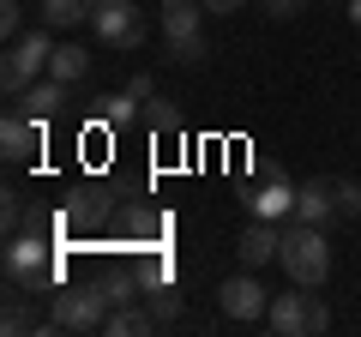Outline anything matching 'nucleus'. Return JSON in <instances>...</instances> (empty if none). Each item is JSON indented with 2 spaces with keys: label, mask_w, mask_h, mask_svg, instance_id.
Wrapping results in <instances>:
<instances>
[{
  "label": "nucleus",
  "mask_w": 361,
  "mask_h": 337,
  "mask_svg": "<svg viewBox=\"0 0 361 337\" xmlns=\"http://www.w3.org/2000/svg\"><path fill=\"white\" fill-rule=\"evenodd\" d=\"M6 283L13 289H54L61 283V253H54L49 235H6Z\"/></svg>",
  "instance_id": "nucleus-1"
},
{
  "label": "nucleus",
  "mask_w": 361,
  "mask_h": 337,
  "mask_svg": "<svg viewBox=\"0 0 361 337\" xmlns=\"http://www.w3.org/2000/svg\"><path fill=\"white\" fill-rule=\"evenodd\" d=\"M277 265L289 271V283L319 289L325 277H331V247H325V229H319V223H289L283 241H277Z\"/></svg>",
  "instance_id": "nucleus-2"
},
{
  "label": "nucleus",
  "mask_w": 361,
  "mask_h": 337,
  "mask_svg": "<svg viewBox=\"0 0 361 337\" xmlns=\"http://www.w3.org/2000/svg\"><path fill=\"white\" fill-rule=\"evenodd\" d=\"M163 37H169V61L193 66L211 54L205 37V0H163Z\"/></svg>",
  "instance_id": "nucleus-3"
},
{
  "label": "nucleus",
  "mask_w": 361,
  "mask_h": 337,
  "mask_svg": "<svg viewBox=\"0 0 361 337\" xmlns=\"http://www.w3.org/2000/svg\"><path fill=\"white\" fill-rule=\"evenodd\" d=\"M265 325L277 337H319L325 325H331V307H325V295H313L307 283H295V289H283V295H271Z\"/></svg>",
  "instance_id": "nucleus-4"
},
{
  "label": "nucleus",
  "mask_w": 361,
  "mask_h": 337,
  "mask_svg": "<svg viewBox=\"0 0 361 337\" xmlns=\"http://www.w3.org/2000/svg\"><path fill=\"white\" fill-rule=\"evenodd\" d=\"M49 54H54V37H49V25H37V30H25V37L6 49V61H0V85L6 91H30L42 73H49Z\"/></svg>",
  "instance_id": "nucleus-5"
},
{
  "label": "nucleus",
  "mask_w": 361,
  "mask_h": 337,
  "mask_svg": "<svg viewBox=\"0 0 361 337\" xmlns=\"http://www.w3.org/2000/svg\"><path fill=\"white\" fill-rule=\"evenodd\" d=\"M103 319H109V301H103V289H97V283L54 289V313H49L54 331H103Z\"/></svg>",
  "instance_id": "nucleus-6"
},
{
  "label": "nucleus",
  "mask_w": 361,
  "mask_h": 337,
  "mask_svg": "<svg viewBox=\"0 0 361 337\" xmlns=\"http://www.w3.org/2000/svg\"><path fill=\"white\" fill-rule=\"evenodd\" d=\"M90 30H97V42L115 54H133L145 42V18L133 0H97V13H90Z\"/></svg>",
  "instance_id": "nucleus-7"
},
{
  "label": "nucleus",
  "mask_w": 361,
  "mask_h": 337,
  "mask_svg": "<svg viewBox=\"0 0 361 337\" xmlns=\"http://www.w3.org/2000/svg\"><path fill=\"white\" fill-rule=\"evenodd\" d=\"M217 307H223V319H235V325H259L271 313V289L259 283L253 271H241V277H229V283L217 289Z\"/></svg>",
  "instance_id": "nucleus-8"
},
{
  "label": "nucleus",
  "mask_w": 361,
  "mask_h": 337,
  "mask_svg": "<svg viewBox=\"0 0 361 337\" xmlns=\"http://www.w3.org/2000/svg\"><path fill=\"white\" fill-rule=\"evenodd\" d=\"M49 145V121L25 115V109H6V121H0V151H6V163H30V157Z\"/></svg>",
  "instance_id": "nucleus-9"
},
{
  "label": "nucleus",
  "mask_w": 361,
  "mask_h": 337,
  "mask_svg": "<svg viewBox=\"0 0 361 337\" xmlns=\"http://www.w3.org/2000/svg\"><path fill=\"white\" fill-rule=\"evenodd\" d=\"M295 193H301V187H289L283 175H271V181H259V187H247V193H241V205H247V217H265V223H283V217H295Z\"/></svg>",
  "instance_id": "nucleus-10"
},
{
  "label": "nucleus",
  "mask_w": 361,
  "mask_h": 337,
  "mask_svg": "<svg viewBox=\"0 0 361 337\" xmlns=\"http://www.w3.org/2000/svg\"><path fill=\"white\" fill-rule=\"evenodd\" d=\"M277 241H283V229H277V223H265V217H253V223L241 229V241H235V259H241L247 271H259V265L277 259Z\"/></svg>",
  "instance_id": "nucleus-11"
},
{
  "label": "nucleus",
  "mask_w": 361,
  "mask_h": 337,
  "mask_svg": "<svg viewBox=\"0 0 361 337\" xmlns=\"http://www.w3.org/2000/svg\"><path fill=\"white\" fill-rule=\"evenodd\" d=\"M66 103H73V85H61V78H37L30 91H18V109L37 115V121H54Z\"/></svg>",
  "instance_id": "nucleus-12"
},
{
  "label": "nucleus",
  "mask_w": 361,
  "mask_h": 337,
  "mask_svg": "<svg viewBox=\"0 0 361 337\" xmlns=\"http://www.w3.org/2000/svg\"><path fill=\"white\" fill-rule=\"evenodd\" d=\"M61 217H66V229H97L103 217H115V199H109L103 187H85V193H73V199H66V211H61Z\"/></svg>",
  "instance_id": "nucleus-13"
},
{
  "label": "nucleus",
  "mask_w": 361,
  "mask_h": 337,
  "mask_svg": "<svg viewBox=\"0 0 361 337\" xmlns=\"http://www.w3.org/2000/svg\"><path fill=\"white\" fill-rule=\"evenodd\" d=\"M331 217H337V193H331V181H307V187L295 193V223H319V229H325Z\"/></svg>",
  "instance_id": "nucleus-14"
},
{
  "label": "nucleus",
  "mask_w": 361,
  "mask_h": 337,
  "mask_svg": "<svg viewBox=\"0 0 361 337\" xmlns=\"http://www.w3.org/2000/svg\"><path fill=\"white\" fill-rule=\"evenodd\" d=\"M49 78H61V85H85V78H90V54L78 49V42H54Z\"/></svg>",
  "instance_id": "nucleus-15"
},
{
  "label": "nucleus",
  "mask_w": 361,
  "mask_h": 337,
  "mask_svg": "<svg viewBox=\"0 0 361 337\" xmlns=\"http://www.w3.org/2000/svg\"><path fill=\"white\" fill-rule=\"evenodd\" d=\"M103 331H109V337H145V331H163V325H157V313H151V307L127 301V307H115V313L103 319Z\"/></svg>",
  "instance_id": "nucleus-16"
},
{
  "label": "nucleus",
  "mask_w": 361,
  "mask_h": 337,
  "mask_svg": "<svg viewBox=\"0 0 361 337\" xmlns=\"http://www.w3.org/2000/svg\"><path fill=\"white\" fill-rule=\"evenodd\" d=\"M90 13H97V0H42V6H37V25L73 30V25H85Z\"/></svg>",
  "instance_id": "nucleus-17"
},
{
  "label": "nucleus",
  "mask_w": 361,
  "mask_h": 337,
  "mask_svg": "<svg viewBox=\"0 0 361 337\" xmlns=\"http://www.w3.org/2000/svg\"><path fill=\"white\" fill-rule=\"evenodd\" d=\"M121 229L133 235V247H157V241H163V229H169V217H163V211L133 205V211H121Z\"/></svg>",
  "instance_id": "nucleus-18"
},
{
  "label": "nucleus",
  "mask_w": 361,
  "mask_h": 337,
  "mask_svg": "<svg viewBox=\"0 0 361 337\" xmlns=\"http://www.w3.org/2000/svg\"><path fill=\"white\" fill-rule=\"evenodd\" d=\"M97 115H103L109 133H121V127H133V121L145 115V103L133 91H109V97H97Z\"/></svg>",
  "instance_id": "nucleus-19"
},
{
  "label": "nucleus",
  "mask_w": 361,
  "mask_h": 337,
  "mask_svg": "<svg viewBox=\"0 0 361 337\" xmlns=\"http://www.w3.org/2000/svg\"><path fill=\"white\" fill-rule=\"evenodd\" d=\"M133 271H139V283H145V289L169 283V253H163V247H151V253H133Z\"/></svg>",
  "instance_id": "nucleus-20"
},
{
  "label": "nucleus",
  "mask_w": 361,
  "mask_h": 337,
  "mask_svg": "<svg viewBox=\"0 0 361 337\" xmlns=\"http://www.w3.org/2000/svg\"><path fill=\"white\" fill-rule=\"evenodd\" d=\"M145 295H151L157 325H180V289L175 283H157V289H145Z\"/></svg>",
  "instance_id": "nucleus-21"
},
{
  "label": "nucleus",
  "mask_w": 361,
  "mask_h": 337,
  "mask_svg": "<svg viewBox=\"0 0 361 337\" xmlns=\"http://www.w3.org/2000/svg\"><path fill=\"white\" fill-rule=\"evenodd\" d=\"M145 127L151 133H180V109L163 103V97H151V103H145Z\"/></svg>",
  "instance_id": "nucleus-22"
},
{
  "label": "nucleus",
  "mask_w": 361,
  "mask_h": 337,
  "mask_svg": "<svg viewBox=\"0 0 361 337\" xmlns=\"http://www.w3.org/2000/svg\"><path fill=\"white\" fill-rule=\"evenodd\" d=\"M331 193H337V217H361V181H331Z\"/></svg>",
  "instance_id": "nucleus-23"
},
{
  "label": "nucleus",
  "mask_w": 361,
  "mask_h": 337,
  "mask_svg": "<svg viewBox=\"0 0 361 337\" xmlns=\"http://www.w3.org/2000/svg\"><path fill=\"white\" fill-rule=\"evenodd\" d=\"M0 37L6 42L25 37V6H18V0H0Z\"/></svg>",
  "instance_id": "nucleus-24"
},
{
  "label": "nucleus",
  "mask_w": 361,
  "mask_h": 337,
  "mask_svg": "<svg viewBox=\"0 0 361 337\" xmlns=\"http://www.w3.org/2000/svg\"><path fill=\"white\" fill-rule=\"evenodd\" d=\"M0 223H6V235L25 229V205H18V193H6V205H0Z\"/></svg>",
  "instance_id": "nucleus-25"
},
{
  "label": "nucleus",
  "mask_w": 361,
  "mask_h": 337,
  "mask_svg": "<svg viewBox=\"0 0 361 337\" xmlns=\"http://www.w3.org/2000/svg\"><path fill=\"white\" fill-rule=\"evenodd\" d=\"M127 91L139 97V103H151V97H157V85H151V73H133V85H127Z\"/></svg>",
  "instance_id": "nucleus-26"
},
{
  "label": "nucleus",
  "mask_w": 361,
  "mask_h": 337,
  "mask_svg": "<svg viewBox=\"0 0 361 337\" xmlns=\"http://www.w3.org/2000/svg\"><path fill=\"white\" fill-rule=\"evenodd\" d=\"M265 6H271V13H277V18H295L301 6H313V0H265Z\"/></svg>",
  "instance_id": "nucleus-27"
},
{
  "label": "nucleus",
  "mask_w": 361,
  "mask_h": 337,
  "mask_svg": "<svg viewBox=\"0 0 361 337\" xmlns=\"http://www.w3.org/2000/svg\"><path fill=\"white\" fill-rule=\"evenodd\" d=\"M247 0H205V13H217V18H229V13H241Z\"/></svg>",
  "instance_id": "nucleus-28"
},
{
  "label": "nucleus",
  "mask_w": 361,
  "mask_h": 337,
  "mask_svg": "<svg viewBox=\"0 0 361 337\" xmlns=\"http://www.w3.org/2000/svg\"><path fill=\"white\" fill-rule=\"evenodd\" d=\"M349 25H355V30H361V0H349Z\"/></svg>",
  "instance_id": "nucleus-29"
}]
</instances>
